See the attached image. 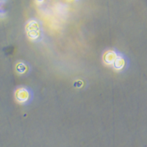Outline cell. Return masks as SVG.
<instances>
[{
  "label": "cell",
  "instance_id": "3",
  "mask_svg": "<svg viewBox=\"0 0 147 147\" xmlns=\"http://www.w3.org/2000/svg\"><path fill=\"white\" fill-rule=\"evenodd\" d=\"M125 59H124V57L122 56H120L118 55L117 57V58L116 59L115 61V62L113 63V67L115 70H121L122 68L125 67Z\"/></svg>",
  "mask_w": 147,
  "mask_h": 147
},
{
  "label": "cell",
  "instance_id": "2",
  "mask_svg": "<svg viewBox=\"0 0 147 147\" xmlns=\"http://www.w3.org/2000/svg\"><path fill=\"white\" fill-rule=\"evenodd\" d=\"M118 54L114 51H107L103 55V62L107 65L113 66V63L117 58Z\"/></svg>",
  "mask_w": 147,
  "mask_h": 147
},
{
  "label": "cell",
  "instance_id": "1",
  "mask_svg": "<svg viewBox=\"0 0 147 147\" xmlns=\"http://www.w3.org/2000/svg\"><path fill=\"white\" fill-rule=\"evenodd\" d=\"M15 98L19 103H25L30 99V92L25 88H19L15 92Z\"/></svg>",
  "mask_w": 147,
  "mask_h": 147
}]
</instances>
